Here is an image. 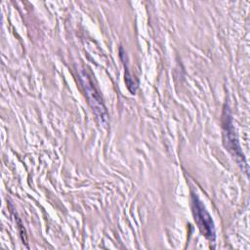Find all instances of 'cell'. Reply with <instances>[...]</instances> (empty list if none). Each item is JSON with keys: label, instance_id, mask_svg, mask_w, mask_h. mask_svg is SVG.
<instances>
[{"label": "cell", "instance_id": "obj_1", "mask_svg": "<svg viewBox=\"0 0 250 250\" xmlns=\"http://www.w3.org/2000/svg\"><path fill=\"white\" fill-rule=\"evenodd\" d=\"M222 125H223L224 144L226 148L229 151V153L232 155V157L235 159L238 165L242 169H245V172H247L244 155L240 149L237 138L235 136L234 128L232 125V118L228 106H226L224 109V113L222 116Z\"/></svg>", "mask_w": 250, "mask_h": 250}, {"label": "cell", "instance_id": "obj_2", "mask_svg": "<svg viewBox=\"0 0 250 250\" xmlns=\"http://www.w3.org/2000/svg\"><path fill=\"white\" fill-rule=\"evenodd\" d=\"M192 213L194 221L201 233L204 234V236H206L209 240H215L216 231L213 220L202 202L195 194H192Z\"/></svg>", "mask_w": 250, "mask_h": 250}, {"label": "cell", "instance_id": "obj_3", "mask_svg": "<svg viewBox=\"0 0 250 250\" xmlns=\"http://www.w3.org/2000/svg\"><path fill=\"white\" fill-rule=\"evenodd\" d=\"M80 80H81V83L85 90L89 104L93 108V111L95 112V114L101 120L102 123L105 122L107 120V114H106L105 107L103 104L100 94L98 93L97 89L93 85V82L91 81L90 77L87 75V73L85 71L80 72Z\"/></svg>", "mask_w": 250, "mask_h": 250}, {"label": "cell", "instance_id": "obj_4", "mask_svg": "<svg viewBox=\"0 0 250 250\" xmlns=\"http://www.w3.org/2000/svg\"><path fill=\"white\" fill-rule=\"evenodd\" d=\"M124 78H125V83L127 85V88L129 89V91L131 93L134 94L138 88V80L130 73V71L127 67H125Z\"/></svg>", "mask_w": 250, "mask_h": 250}]
</instances>
